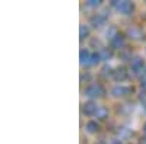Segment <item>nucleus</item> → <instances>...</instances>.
<instances>
[{"instance_id":"1","label":"nucleus","mask_w":146,"mask_h":144,"mask_svg":"<svg viewBox=\"0 0 146 144\" xmlns=\"http://www.w3.org/2000/svg\"><path fill=\"white\" fill-rule=\"evenodd\" d=\"M85 95L88 98H102L105 95V89L101 85H98V83H94V85H89L85 89Z\"/></svg>"},{"instance_id":"2","label":"nucleus","mask_w":146,"mask_h":144,"mask_svg":"<svg viewBox=\"0 0 146 144\" xmlns=\"http://www.w3.org/2000/svg\"><path fill=\"white\" fill-rule=\"evenodd\" d=\"M113 5L117 7V10L123 15H130L133 9H135V5L131 2H127V0H123V2H117V0H113Z\"/></svg>"},{"instance_id":"3","label":"nucleus","mask_w":146,"mask_h":144,"mask_svg":"<svg viewBox=\"0 0 146 144\" xmlns=\"http://www.w3.org/2000/svg\"><path fill=\"white\" fill-rule=\"evenodd\" d=\"M82 111H83L85 115H95L96 111H98V105H96L95 102H92V101H89L86 103H83Z\"/></svg>"},{"instance_id":"4","label":"nucleus","mask_w":146,"mask_h":144,"mask_svg":"<svg viewBox=\"0 0 146 144\" xmlns=\"http://www.w3.org/2000/svg\"><path fill=\"white\" fill-rule=\"evenodd\" d=\"M92 54L89 50H82L80 51V64L82 66H88V64H92Z\"/></svg>"},{"instance_id":"5","label":"nucleus","mask_w":146,"mask_h":144,"mask_svg":"<svg viewBox=\"0 0 146 144\" xmlns=\"http://www.w3.org/2000/svg\"><path fill=\"white\" fill-rule=\"evenodd\" d=\"M111 45L114 48H118V50H121L124 45H126V39H124V35L123 34H117L115 37L111 39Z\"/></svg>"},{"instance_id":"6","label":"nucleus","mask_w":146,"mask_h":144,"mask_svg":"<svg viewBox=\"0 0 146 144\" xmlns=\"http://www.w3.org/2000/svg\"><path fill=\"white\" fill-rule=\"evenodd\" d=\"M130 67H131V70L137 74L140 70H143V60H142L140 57H135V58H131V61H130Z\"/></svg>"},{"instance_id":"7","label":"nucleus","mask_w":146,"mask_h":144,"mask_svg":"<svg viewBox=\"0 0 146 144\" xmlns=\"http://www.w3.org/2000/svg\"><path fill=\"white\" fill-rule=\"evenodd\" d=\"M113 76H114V79L117 82H124L127 79V71H126L124 67H118V68H115L113 71Z\"/></svg>"},{"instance_id":"8","label":"nucleus","mask_w":146,"mask_h":144,"mask_svg":"<svg viewBox=\"0 0 146 144\" xmlns=\"http://www.w3.org/2000/svg\"><path fill=\"white\" fill-rule=\"evenodd\" d=\"M111 93H113L114 96H126V95L130 93V87H126V86H115V87L111 90Z\"/></svg>"},{"instance_id":"9","label":"nucleus","mask_w":146,"mask_h":144,"mask_svg":"<svg viewBox=\"0 0 146 144\" xmlns=\"http://www.w3.org/2000/svg\"><path fill=\"white\" fill-rule=\"evenodd\" d=\"M127 34H129V37L133 38V39H140L142 38V31L136 26H131L127 29Z\"/></svg>"},{"instance_id":"10","label":"nucleus","mask_w":146,"mask_h":144,"mask_svg":"<svg viewBox=\"0 0 146 144\" xmlns=\"http://www.w3.org/2000/svg\"><path fill=\"white\" fill-rule=\"evenodd\" d=\"M85 130H86L88 133L94 134V133H96V131H100V124L96 122V121H89L86 124V127H85Z\"/></svg>"},{"instance_id":"11","label":"nucleus","mask_w":146,"mask_h":144,"mask_svg":"<svg viewBox=\"0 0 146 144\" xmlns=\"http://www.w3.org/2000/svg\"><path fill=\"white\" fill-rule=\"evenodd\" d=\"M98 53H100L101 60H104V61H107V60H110L113 57V51L110 50V48H102V50H100Z\"/></svg>"},{"instance_id":"12","label":"nucleus","mask_w":146,"mask_h":144,"mask_svg":"<svg viewBox=\"0 0 146 144\" xmlns=\"http://www.w3.org/2000/svg\"><path fill=\"white\" fill-rule=\"evenodd\" d=\"M107 115H108V109H107V108L105 106H98V111H96L95 116L100 118V119H105Z\"/></svg>"},{"instance_id":"13","label":"nucleus","mask_w":146,"mask_h":144,"mask_svg":"<svg viewBox=\"0 0 146 144\" xmlns=\"http://www.w3.org/2000/svg\"><path fill=\"white\" fill-rule=\"evenodd\" d=\"M91 20H92V23H94L95 26H101L102 23L105 22V16H104V15H100V13H96V16H94Z\"/></svg>"},{"instance_id":"14","label":"nucleus","mask_w":146,"mask_h":144,"mask_svg":"<svg viewBox=\"0 0 146 144\" xmlns=\"http://www.w3.org/2000/svg\"><path fill=\"white\" fill-rule=\"evenodd\" d=\"M79 35H80V39H85V38L89 35V29H88L86 25H80V28H79Z\"/></svg>"},{"instance_id":"15","label":"nucleus","mask_w":146,"mask_h":144,"mask_svg":"<svg viewBox=\"0 0 146 144\" xmlns=\"http://www.w3.org/2000/svg\"><path fill=\"white\" fill-rule=\"evenodd\" d=\"M101 5V0H88V6L91 7H98Z\"/></svg>"},{"instance_id":"16","label":"nucleus","mask_w":146,"mask_h":144,"mask_svg":"<svg viewBox=\"0 0 146 144\" xmlns=\"http://www.w3.org/2000/svg\"><path fill=\"white\" fill-rule=\"evenodd\" d=\"M140 102H142V105H143V108L146 109V93H143V95H140Z\"/></svg>"},{"instance_id":"17","label":"nucleus","mask_w":146,"mask_h":144,"mask_svg":"<svg viewBox=\"0 0 146 144\" xmlns=\"http://www.w3.org/2000/svg\"><path fill=\"white\" fill-rule=\"evenodd\" d=\"M142 89H145V90H146V77L142 80Z\"/></svg>"},{"instance_id":"18","label":"nucleus","mask_w":146,"mask_h":144,"mask_svg":"<svg viewBox=\"0 0 146 144\" xmlns=\"http://www.w3.org/2000/svg\"><path fill=\"white\" fill-rule=\"evenodd\" d=\"M111 144H123V143H121V141H120V140H114V141H113V143H111Z\"/></svg>"},{"instance_id":"19","label":"nucleus","mask_w":146,"mask_h":144,"mask_svg":"<svg viewBox=\"0 0 146 144\" xmlns=\"http://www.w3.org/2000/svg\"><path fill=\"white\" fill-rule=\"evenodd\" d=\"M139 144H146V138H142V140H140V143H139Z\"/></svg>"},{"instance_id":"20","label":"nucleus","mask_w":146,"mask_h":144,"mask_svg":"<svg viewBox=\"0 0 146 144\" xmlns=\"http://www.w3.org/2000/svg\"><path fill=\"white\" fill-rule=\"evenodd\" d=\"M143 133H145V134H146V124H145V125H143Z\"/></svg>"},{"instance_id":"21","label":"nucleus","mask_w":146,"mask_h":144,"mask_svg":"<svg viewBox=\"0 0 146 144\" xmlns=\"http://www.w3.org/2000/svg\"><path fill=\"white\" fill-rule=\"evenodd\" d=\"M95 144H105V143H104V141H96Z\"/></svg>"}]
</instances>
